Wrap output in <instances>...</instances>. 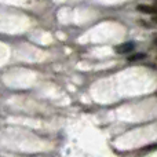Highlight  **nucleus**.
Here are the masks:
<instances>
[{
    "label": "nucleus",
    "instance_id": "f257e3e1",
    "mask_svg": "<svg viewBox=\"0 0 157 157\" xmlns=\"http://www.w3.org/2000/svg\"><path fill=\"white\" fill-rule=\"evenodd\" d=\"M134 43H130V41H128V43H123V44H119V46L116 47V52L117 54H127V52H131L134 50Z\"/></svg>",
    "mask_w": 157,
    "mask_h": 157
},
{
    "label": "nucleus",
    "instance_id": "f03ea898",
    "mask_svg": "<svg viewBox=\"0 0 157 157\" xmlns=\"http://www.w3.org/2000/svg\"><path fill=\"white\" fill-rule=\"evenodd\" d=\"M138 11L145 14H152V15H157V6H146V4H141L138 6Z\"/></svg>",
    "mask_w": 157,
    "mask_h": 157
},
{
    "label": "nucleus",
    "instance_id": "7ed1b4c3",
    "mask_svg": "<svg viewBox=\"0 0 157 157\" xmlns=\"http://www.w3.org/2000/svg\"><path fill=\"white\" fill-rule=\"evenodd\" d=\"M157 149V144L155 145H150V146H146L144 147V149H141V153H147V152H153V150Z\"/></svg>",
    "mask_w": 157,
    "mask_h": 157
},
{
    "label": "nucleus",
    "instance_id": "20e7f679",
    "mask_svg": "<svg viewBox=\"0 0 157 157\" xmlns=\"http://www.w3.org/2000/svg\"><path fill=\"white\" fill-rule=\"evenodd\" d=\"M142 58H145V55H144V54H135V55H132V57L128 58V61H130V62H132V61L142 59Z\"/></svg>",
    "mask_w": 157,
    "mask_h": 157
},
{
    "label": "nucleus",
    "instance_id": "39448f33",
    "mask_svg": "<svg viewBox=\"0 0 157 157\" xmlns=\"http://www.w3.org/2000/svg\"><path fill=\"white\" fill-rule=\"evenodd\" d=\"M153 21H155L156 24H157V15H153Z\"/></svg>",
    "mask_w": 157,
    "mask_h": 157
},
{
    "label": "nucleus",
    "instance_id": "423d86ee",
    "mask_svg": "<svg viewBox=\"0 0 157 157\" xmlns=\"http://www.w3.org/2000/svg\"><path fill=\"white\" fill-rule=\"evenodd\" d=\"M155 43L157 44V36H156V37H155Z\"/></svg>",
    "mask_w": 157,
    "mask_h": 157
}]
</instances>
